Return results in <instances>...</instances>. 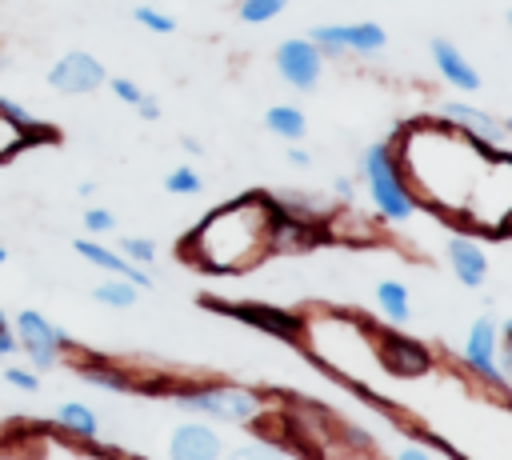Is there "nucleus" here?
<instances>
[{"instance_id": "obj_1", "label": "nucleus", "mask_w": 512, "mask_h": 460, "mask_svg": "<svg viewBox=\"0 0 512 460\" xmlns=\"http://www.w3.org/2000/svg\"><path fill=\"white\" fill-rule=\"evenodd\" d=\"M192 256L208 272H236L256 264L272 248V200L244 196L216 208L188 240Z\"/></svg>"}, {"instance_id": "obj_2", "label": "nucleus", "mask_w": 512, "mask_h": 460, "mask_svg": "<svg viewBox=\"0 0 512 460\" xmlns=\"http://www.w3.org/2000/svg\"><path fill=\"white\" fill-rule=\"evenodd\" d=\"M364 168V180H368V196L380 212V220H408L416 212V196L404 180V168H400V156L388 148V144H372L360 160Z\"/></svg>"}, {"instance_id": "obj_3", "label": "nucleus", "mask_w": 512, "mask_h": 460, "mask_svg": "<svg viewBox=\"0 0 512 460\" xmlns=\"http://www.w3.org/2000/svg\"><path fill=\"white\" fill-rule=\"evenodd\" d=\"M176 400L192 412H204L208 420H232V424H252L264 416V400L252 388H192L176 392Z\"/></svg>"}, {"instance_id": "obj_4", "label": "nucleus", "mask_w": 512, "mask_h": 460, "mask_svg": "<svg viewBox=\"0 0 512 460\" xmlns=\"http://www.w3.org/2000/svg\"><path fill=\"white\" fill-rule=\"evenodd\" d=\"M16 336H20V348H24L28 364H32V372L56 368L60 348H68L64 328H56L48 316H40V312H32V308L16 312Z\"/></svg>"}, {"instance_id": "obj_5", "label": "nucleus", "mask_w": 512, "mask_h": 460, "mask_svg": "<svg viewBox=\"0 0 512 460\" xmlns=\"http://www.w3.org/2000/svg\"><path fill=\"white\" fill-rule=\"evenodd\" d=\"M308 40L324 52V56H344V52H356V56H372L384 48V28L372 24V20H360V24H316L308 32Z\"/></svg>"}, {"instance_id": "obj_6", "label": "nucleus", "mask_w": 512, "mask_h": 460, "mask_svg": "<svg viewBox=\"0 0 512 460\" xmlns=\"http://www.w3.org/2000/svg\"><path fill=\"white\" fill-rule=\"evenodd\" d=\"M320 68H324V52L308 36H292L276 48V72L300 92H312L320 84Z\"/></svg>"}, {"instance_id": "obj_7", "label": "nucleus", "mask_w": 512, "mask_h": 460, "mask_svg": "<svg viewBox=\"0 0 512 460\" xmlns=\"http://www.w3.org/2000/svg\"><path fill=\"white\" fill-rule=\"evenodd\" d=\"M48 84H52L56 92H68V96H76V92H96V88L104 84V64H100L96 56H88V52H68V56H60V60L48 68Z\"/></svg>"}, {"instance_id": "obj_8", "label": "nucleus", "mask_w": 512, "mask_h": 460, "mask_svg": "<svg viewBox=\"0 0 512 460\" xmlns=\"http://www.w3.org/2000/svg\"><path fill=\"white\" fill-rule=\"evenodd\" d=\"M220 452H224V436L200 420L176 424L168 440V460H220Z\"/></svg>"}, {"instance_id": "obj_9", "label": "nucleus", "mask_w": 512, "mask_h": 460, "mask_svg": "<svg viewBox=\"0 0 512 460\" xmlns=\"http://www.w3.org/2000/svg\"><path fill=\"white\" fill-rule=\"evenodd\" d=\"M464 360L476 376H484L488 384H504V372L496 364V324L492 320H476L468 328V340H464Z\"/></svg>"}, {"instance_id": "obj_10", "label": "nucleus", "mask_w": 512, "mask_h": 460, "mask_svg": "<svg viewBox=\"0 0 512 460\" xmlns=\"http://www.w3.org/2000/svg\"><path fill=\"white\" fill-rule=\"evenodd\" d=\"M444 124L448 128H456V132H464V136H476V140H484V144H492V148H500V140H504V124H496L488 112H480V108H472V104H444Z\"/></svg>"}, {"instance_id": "obj_11", "label": "nucleus", "mask_w": 512, "mask_h": 460, "mask_svg": "<svg viewBox=\"0 0 512 460\" xmlns=\"http://www.w3.org/2000/svg\"><path fill=\"white\" fill-rule=\"evenodd\" d=\"M432 64H436V72L452 84V88H464V92H476L480 88V72L460 56V48L456 44H448V40H432Z\"/></svg>"}, {"instance_id": "obj_12", "label": "nucleus", "mask_w": 512, "mask_h": 460, "mask_svg": "<svg viewBox=\"0 0 512 460\" xmlns=\"http://www.w3.org/2000/svg\"><path fill=\"white\" fill-rule=\"evenodd\" d=\"M448 264H452V272H456V280H460L464 288H480L484 276H488V256H484V248L472 244V240H464V236H452V240H448Z\"/></svg>"}, {"instance_id": "obj_13", "label": "nucleus", "mask_w": 512, "mask_h": 460, "mask_svg": "<svg viewBox=\"0 0 512 460\" xmlns=\"http://www.w3.org/2000/svg\"><path fill=\"white\" fill-rule=\"evenodd\" d=\"M72 248H76L88 264H96V268H104V272H112V276H124V280H132L136 288H140V284H144V288L152 284V280H148V272H144L140 264L124 260L120 252H112V248H104V244H96V240H76Z\"/></svg>"}, {"instance_id": "obj_14", "label": "nucleus", "mask_w": 512, "mask_h": 460, "mask_svg": "<svg viewBox=\"0 0 512 460\" xmlns=\"http://www.w3.org/2000/svg\"><path fill=\"white\" fill-rule=\"evenodd\" d=\"M384 364L396 376H420L428 368V352L416 340H396L392 336V340H384Z\"/></svg>"}, {"instance_id": "obj_15", "label": "nucleus", "mask_w": 512, "mask_h": 460, "mask_svg": "<svg viewBox=\"0 0 512 460\" xmlns=\"http://www.w3.org/2000/svg\"><path fill=\"white\" fill-rule=\"evenodd\" d=\"M264 124H268V132H272V136H284V140H300V136H304V128H308L304 112H300V108H292V104H272V108L264 112Z\"/></svg>"}, {"instance_id": "obj_16", "label": "nucleus", "mask_w": 512, "mask_h": 460, "mask_svg": "<svg viewBox=\"0 0 512 460\" xmlns=\"http://www.w3.org/2000/svg\"><path fill=\"white\" fill-rule=\"evenodd\" d=\"M376 304H380V312H384L388 320H396V324H404V320L412 316V300H408V288H404L400 280H380V284H376Z\"/></svg>"}, {"instance_id": "obj_17", "label": "nucleus", "mask_w": 512, "mask_h": 460, "mask_svg": "<svg viewBox=\"0 0 512 460\" xmlns=\"http://www.w3.org/2000/svg\"><path fill=\"white\" fill-rule=\"evenodd\" d=\"M56 424L68 428V432L80 436V440H96V416H92V408L80 404V400H64V404L56 408Z\"/></svg>"}, {"instance_id": "obj_18", "label": "nucleus", "mask_w": 512, "mask_h": 460, "mask_svg": "<svg viewBox=\"0 0 512 460\" xmlns=\"http://www.w3.org/2000/svg\"><path fill=\"white\" fill-rule=\"evenodd\" d=\"M92 296H96V304H104V308H132V304H136V284L124 280V276L100 280V284L92 288Z\"/></svg>"}, {"instance_id": "obj_19", "label": "nucleus", "mask_w": 512, "mask_h": 460, "mask_svg": "<svg viewBox=\"0 0 512 460\" xmlns=\"http://www.w3.org/2000/svg\"><path fill=\"white\" fill-rule=\"evenodd\" d=\"M0 120H8L20 136H28V140H36V136H44V128L36 124V116L24 108V104H16V100H8V96H0Z\"/></svg>"}, {"instance_id": "obj_20", "label": "nucleus", "mask_w": 512, "mask_h": 460, "mask_svg": "<svg viewBox=\"0 0 512 460\" xmlns=\"http://www.w3.org/2000/svg\"><path fill=\"white\" fill-rule=\"evenodd\" d=\"M232 316H244V320L260 324V328H268V332H292V328H296V320H292V316H276V308H252V304H236V308H232Z\"/></svg>"}, {"instance_id": "obj_21", "label": "nucleus", "mask_w": 512, "mask_h": 460, "mask_svg": "<svg viewBox=\"0 0 512 460\" xmlns=\"http://www.w3.org/2000/svg\"><path fill=\"white\" fill-rule=\"evenodd\" d=\"M80 376L88 380V384H96V388H112V392H124L128 388V376L120 372V368H112V364H84L80 368Z\"/></svg>"}, {"instance_id": "obj_22", "label": "nucleus", "mask_w": 512, "mask_h": 460, "mask_svg": "<svg viewBox=\"0 0 512 460\" xmlns=\"http://www.w3.org/2000/svg\"><path fill=\"white\" fill-rule=\"evenodd\" d=\"M284 4H288V0H240V20H244V24H264V20L280 16Z\"/></svg>"}, {"instance_id": "obj_23", "label": "nucleus", "mask_w": 512, "mask_h": 460, "mask_svg": "<svg viewBox=\"0 0 512 460\" xmlns=\"http://www.w3.org/2000/svg\"><path fill=\"white\" fill-rule=\"evenodd\" d=\"M164 188L172 192V196H196L200 192V172L196 168H172L168 176H164Z\"/></svg>"}, {"instance_id": "obj_24", "label": "nucleus", "mask_w": 512, "mask_h": 460, "mask_svg": "<svg viewBox=\"0 0 512 460\" xmlns=\"http://www.w3.org/2000/svg\"><path fill=\"white\" fill-rule=\"evenodd\" d=\"M120 256L132 260V264H140V268H148V264L156 260V244L144 240V236H124V240H120Z\"/></svg>"}, {"instance_id": "obj_25", "label": "nucleus", "mask_w": 512, "mask_h": 460, "mask_svg": "<svg viewBox=\"0 0 512 460\" xmlns=\"http://www.w3.org/2000/svg\"><path fill=\"white\" fill-rule=\"evenodd\" d=\"M132 20H136V24H144L148 32H160V36L176 28V20H172L168 12H160V8H148V4H140V8H132Z\"/></svg>"}, {"instance_id": "obj_26", "label": "nucleus", "mask_w": 512, "mask_h": 460, "mask_svg": "<svg viewBox=\"0 0 512 460\" xmlns=\"http://www.w3.org/2000/svg\"><path fill=\"white\" fill-rule=\"evenodd\" d=\"M228 460H284V456H280L272 444H240Z\"/></svg>"}, {"instance_id": "obj_27", "label": "nucleus", "mask_w": 512, "mask_h": 460, "mask_svg": "<svg viewBox=\"0 0 512 460\" xmlns=\"http://www.w3.org/2000/svg\"><path fill=\"white\" fill-rule=\"evenodd\" d=\"M84 228L96 232V236H100V232H112V228H116V216H112L108 208H88V212H84Z\"/></svg>"}, {"instance_id": "obj_28", "label": "nucleus", "mask_w": 512, "mask_h": 460, "mask_svg": "<svg viewBox=\"0 0 512 460\" xmlns=\"http://www.w3.org/2000/svg\"><path fill=\"white\" fill-rule=\"evenodd\" d=\"M4 380H8L12 388H20V392H36V388H40L36 372H32V368H16V364H12V368H4Z\"/></svg>"}, {"instance_id": "obj_29", "label": "nucleus", "mask_w": 512, "mask_h": 460, "mask_svg": "<svg viewBox=\"0 0 512 460\" xmlns=\"http://www.w3.org/2000/svg\"><path fill=\"white\" fill-rule=\"evenodd\" d=\"M112 92H116V100H124V104H140V96H144V88H136L128 76H112V84H108Z\"/></svg>"}, {"instance_id": "obj_30", "label": "nucleus", "mask_w": 512, "mask_h": 460, "mask_svg": "<svg viewBox=\"0 0 512 460\" xmlns=\"http://www.w3.org/2000/svg\"><path fill=\"white\" fill-rule=\"evenodd\" d=\"M8 352H16V336H12V324H8V316L0 312V356H8Z\"/></svg>"}, {"instance_id": "obj_31", "label": "nucleus", "mask_w": 512, "mask_h": 460, "mask_svg": "<svg viewBox=\"0 0 512 460\" xmlns=\"http://www.w3.org/2000/svg\"><path fill=\"white\" fill-rule=\"evenodd\" d=\"M136 108H140V116H144V120H160V100H156V96H140V104H136Z\"/></svg>"}, {"instance_id": "obj_32", "label": "nucleus", "mask_w": 512, "mask_h": 460, "mask_svg": "<svg viewBox=\"0 0 512 460\" xmlns=\"http://www.w3.org/2000/svg\"><path fill=\"white\" fill-rule=\"evenodd\" d=\"M500 372H504V380H512V336H504V344H500Z\"/></svg>"}, {"instance_id": "obj_33", "label": "nucleus", "mask_w": 512, "mask_h": 460, "mask_svg": "<svg viewBox=\"0 0 512 460\" xmlns=\"http://www.w3.org/2000/svg\"><path fill=\"white\" fill-rule=\"evenodd\" d=\"M288 164H292V168H308V164H312V156H308L304 148H288Z\"/></svg>"}, {"instance_id": "obj_34", "label": "nucleus", "mask_w": 512, "mask_h": 460, "mask_svg": "<svg viewBox=\"0 0 512 460\" xmlns=\"http://www.w3.org/2000/svg\"><path fill=\"white\" fill-rule=\"evenodd\" d=\"M332 192H336L340 200H352V180H348V176H336V184H332Z\"/></svg>"}, {"instance_id": "obj_35", "label": "nucleus", "mask_w": 512, "mask_h": 460, "mask_svg": "<svg viewBox=\"0 0 512 460\" xmlns=\"http://www.w3.org/2000/svg\"><path fill=\"white\" fill-rule=\"evenodd\" d=\"M396 460H428V452L424 448H400Z\"/></svg>"}, {"instance_id": "obj_36", "label": "nucleus", "mask_w": 512, "mask_h": 460, "mask_svg": "<svg viewBox=\"0 0 512 460\" xmlns=\"http://www.w3.org/2000/svg\"><path fill=\"white\" fill-rule=\"evenodd\" d=\"M180 144H184V148H188V152H192V156H200V152H204V148H200V140H196V136H184V140H180Z\"/></svg>"}, {"instance_id": "obj_37", "label": "nucleus", "mask_w": 512, "mask_h": 460, "mask_svg": "<svg viewBox=\"0 0 512 460\" xmlns=\"http://www.w3.org/2000/svg\"><path fill=\"white\" fill-rule=\"evenodd\" d=\"M504 336H512V316H508V320H504Z\"/></svg>"}, {"instance_id": "obj_38", "label": "nucleus", "mask_w": 512, "mask_h": 460, "mask_svg": "<svg viewBox=\"0 0 512 460\" xmlns=\"http://www.w3.org/2000/svg\"><path fill=\"white\" fill-rule=\"evenodd\" d=\"M504 132H508V136H512V116H508V120H504Z\"/></svg>"}, {"instance_id": "obj_39", "label": "nucleus", "mask_w": 512, "mask_h": 460, "mask_svg": "<svg viewBox=\"0 0 512 460\" xmlns=\"http://www.w3.org/2000/svg\"><path fill=\"white\" fill-rule=\"evenodd\" d=\"M4 260H8V252H4V248H0V264H4Z\"/></svg>"}, {"instance_id": "obj_40", "label": "nucleus", "mask_w": 512, "mask_h": 460, "mask_svg": "<svg viewBox=\"0 0 512 460\" xmlns=\"http://www.w3.org/2000/svg\"><path fill=\"white\" fill-rule=\"evenodd\" d=\"M508 28H512V12H508Z\"/></svg>"}, {"instance_id": "obj_41", "label": "nucleus", "mask_w": 512, "mask_h": 460, "mask_svg": "<svg viewBox=\"0 0 512 460\" xmlns=\"http://www.w3.org/2000/svg\"><path fill=\"white\" fill-rule=\"evenodd\" d=\"M0 68H4V56H0Z\"/></svg>"}]
</instances>
